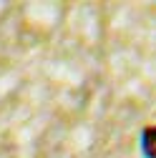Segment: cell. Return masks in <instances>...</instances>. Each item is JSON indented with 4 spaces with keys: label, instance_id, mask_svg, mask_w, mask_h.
Here are the masks:
<instances>
[{
    "label": "cell",
    "instance_id": "1",
    "mask_svg": "<svg viewBox=\"0 0 156 158\" xmlns=\"http://www.w3.org/2000/svg\"><path fill=\"white\" fill-rule=\"evenodd\" d=\"M141 151L146 158H156V126L141 133Z\"/></svg>",
    "mask_w": 156,
    "mask_h": 158
}]
</instances>
